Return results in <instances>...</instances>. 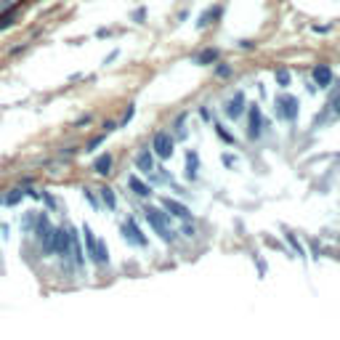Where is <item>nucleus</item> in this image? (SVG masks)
Listing matches in <instances>:
<instances>
[{
  "label": "nucleus",
  "instance_id": "nucleus-1",
  "mask_svg": "<svg viewBox=\"0 0 340 340\" xmlns=\"http://www.w3.org/2000/svg\"><path fill=\"white\" fill-rule=\"evenodd\" d=\"M40 242H43L45 255H64V258H67V250H69V234H67V228L51 226L48 231L43 234Z\"/></svg>",
  "mask_w": 340,
  "mask_h": 340
},
{
  "label": "nucleus",
  "instance_id": "nucleus-2",
  "mask_svg": "<svg viewBox=\"0 0 340 340\" xmlns=\"http://www.w3.org/2000/svg\"><path fill=\"white\" fill-rule=\"evenodd\" d=\"M146 221L152 224V228L165 242H173L175 239V231L170 228V213L160 210V207H146Z\"/></svg>",
  "mask_w": 340,
  "mask_h": 340
},
{
  "label": "nucleus",
  "instance_id": "nucleus-3",
  "mask_svg": "<svg viewBox=\"0 0 340 340\" xmlns=\"http://www.w3.org/2000/svg\"><path fill=\"white\" fill-rule=\"evenodd\" d=\"M224 14H226V3H213V5H207V8L197 16V29L215 27V24L224 19Z\"/></svg>",
  "mask_w": 340,
  "mask_h": 340
},
{
  "label": "nucleus",
  "instance_id": "nucleus-4",
  "mask_svg": "<svg viewBox=\"0 0 340 340\" xmlns=\"http://www.w3.org/2000/svg\"><path fill=\"white\" fill-rule=\"evenodd\" d=\"M298 112H300V104L295 96H279L277 99V114H279V120H284V122H295L298 120Z\"/></svg>",
  "mask_w": 340,
  "mask_h": 340
},
{
  "label": "nucleus",
  "instance_id": "nucleus-5",
  "mask_svg": "<svg viewBox=\"0 0 340 340\" xmlns=\"http://www.w3.org/2000/svg\"><path fill=\"white\" fill-rule=\"evenodd\" d=\"M269 128V120H263V114H260V107L258 104H250L247 107V139H258L260 130Z\"/></svg>",
  "mask_w": 340,
  "mask_h": 340
},
{
  "label": "nucleus",
  "instance_id": "nucleus-6",
  "mask_svg": "<svg viewBox=\"0 0 340 340\" xmlns=\"http://www.w3.org/2000/svg\"><path fill=\"white\" fill-rule=\"evenodd\" d=\"M152 149H154V154L160 157V160H170V157H173V149H175V141H173V136H170V133H165V130H160V133H154Z\"/></svg>",
  "mask_w": 340,
  "mask_h": 340
},
{
  "label": "nucleus",
  "instance_id": "nucleus-7",
  "mask_svg": "<svg viewBox=\"0 0 340 340\" xmlns=\"http://www.w3.org/2000/svg\"><path fill=\"white\" fill-rule=\"evenodd\" d=\"M311 80L316 83V88H330L335 83V75H332V67L330 64H316L311 69Z\"/></svg>",
  "mask_w": 340,
  "mask_h": 340
},
{
  "label": "nucleus",
  "instance_id": "nucleus-8",
  "mask_svg": "<svg viewBox=\"0 0 340 340\" xmlns=\"http://www.w3.org/2000/svg\"><path fill=\"white\" fill-rule=\"evenodd\" d=\"M224 114L228 120H239V117L245 114V90H237V93L231 96V101L224 107Z\"/></svg>",
  "mask_w": 340,
  "mask_h": 340
},
{
  "label": "nucleus",
  "instance_id": "nucleus-9",
  "mask_svg": "<svg viewBox=\"0 0 340 340\" xmlns=\"http://www.w3.org/2000/svg\"><path fill=\"white\" fill-rule=\"evenodd\" d=\"M122 234H125L128 242H133V245H139V247H146V237H143V231L139 228V224H136V218H128L125 224H122Z\"/></svg>",
  "mask_w": 340,
  "mask_h": 340
},
{
  "label": "nucleus",
  "instance_id": "nucleus-10",
  "mask_svg": "<svg viewBox=\"0 0 340 340\" xmlns=\"http://www.w3.org/2000/svg\"><path fill=\"white\" fill-rule=\"evenodd\" d=\"M69 234V250H67V258H75V266H83V247H80V234L77 228H67Z\"/></svg>",
  "mask_w": 340,
  "mask_h": 340
},
{
  "label": "nucleus",
  "instance_id": "nucleus-11",
  "mask_svg": "<svg viewBox=\"0 0 340 340\" xmlns=\"http://www.w3.org/2000/svg\"><path fill=\"white\" fill-rule=\"evenodd\" d=\"M160 205L165 207V210H170V215H175V218H181V221H192V210H189L186 205H181V202L162 197V199H160Z\"/></svg>",
  "mask_w": 340,
  "mask_h": 340
},
{
  "label": "nucleus",
  "instance_id": "nucleus-12",
  "mask_svg": "<svg viewBox=\"0 0 340 340\" xmlns=\"http://www.w3.org/2000/svg\"><path fill=\"white\" fill-rule=\"evenodd\" d=\"M19 14H22V3H11L8 8L0 11V29H8L11 24H16Z\"/></svg>",
  "mask_w": 340,
  "mask_h": 340
},
{
  "label": "nucleus",
  "instance_id": "nucleus-13",
  "mask_svg": "<svg viewBox=\"0 0 340 340\" xmlns=\"http://www.w3.org/2000/svg\"><path fill=\"white\" fill-rule=\"evenodd\" d=\"M215 61H221V51L218 48H202V54L194 56V64H199V67H213Z\"/></svg>",
  "mask_w": 340,
  "mask_h": 340
},
{
  "label": "nucleus",
  "instance_id": "nucleus-14",
  "mask_svg": "<svg viewBox=\"0 0 340 340\" xmlns=\"http://www.w3.org/2000/svg\"><path fill=\"white\" fill-rule=\"evenodd\" d=\"M112 154H109V152H104V154H99V157H96V160H93V173L96 175H109V173H112Z\"/></svg>",
  "mask_w": 340,
  "mask_h": 340
},
{
  "label": "nucleus",
  "instance_id": "nucleus-15",
  "mask_svg": "<svg viewBox=\"0 0 340 340\" xmlns=\"http://www.w3.org/2000/svg\"><path fill=\"white\" fill-rule=\"evenodd\" d=\"M128 186H130V192H133L136 197H141V199H149V197H152V186L143 184V181H139V175H130V178H128Z\"/></svg>",
  "mask_w": 340,
  "mask_h": 340
},
{
  "label": "nucleus",
  "instance_id": "nucleus-16",
  "mask_svg": "<svg viewBox=\"0 0 340 340\" xmlns=\"http://www.w3.org/2000/svg\"><path fill=\"white\" fill-rule=\"evenodd\" d=\"M136 168L141 170V173H152L154 170V157L149 149H139V154H136Z\"/></svg>",
  "mask_w": 340,
  "mask_h": 340
},
{
  "label": "nucleus",
  "instance_id": "nucleus-17",
  "mask_svg": "<svg viewBox=\"0 0 340 340\" xmlns=\"http://www.w3.org/2000/svg\"><path fill=\"white\" fill-rule=\"evenodd\" d=\"M197 175H199V157H197L194 149H189L186 152V178L197 181Z\"/></svg>",
  "mask_w": 340,
  "mask_h": 340
},
{
  "label": "nucleus",
  "instance_id": "nucleus-18",
  "mask_svg": "<svg viewBox=\"0 0 340 340\" xmlns=\"http://www.w3.org/2000/svg\"><path fill=\"white\" fill-rule=\"evenodd\" d=\"M88 258L93 260L96 266H107V263H109V253H107V245H104L101 239H96V247H93V253H90Z\"/></svg>",
  "mask_w": 340,
  "mask_h": 340
},
{
  "label": "nucleus",
  "instance_id": "nucleus-19",
  "mask_svg": "<svg viewBox=\"0 0 340 340\" xmlns=\"http://www.w3.org/2000/svg\"><path fill=\"white\" fill-rule=\"evenodd\" d=\"M24 199V189H11V192L0 194V205H19Z\"/></svg>",
  "mask_w": 340,
  "mask_h": 340
},
{
  "label": "nucleus",
  "instance_id": "nucleus-20",
  "mask_svg": "<svg viewBox=\"0 0 340 340\" xmlns=\"http://www.w3.org/2000/svg\"><path fill=\"white\" fill-rule=\"evenodd\" d=\"M274 77H277V85H279V88H290V83H292V72H290V69L279 67L277 72H274Z\"/></svg>",
  "mask_w": 340,
  "mask_h": 340
},
{
  "label": "nucleus",
  "instance_id": "nucleus-21",
  "mask_svg": "<svg viewBox=\"0 0 340 340\" xmlns=\"http://www.w3.org/2000/svg\"><path fill=\"white\" fill-rule=\"evenodd\" d=\"M101 192V199H104V205L109 207V210H117V197H114V192L109 186H104V189H99Z\"/></svg>",
  "mask_w": 340,
  "mask_h": 340
},
{
  "label": "nucleus",
  "instance_id": "nucleus-22",
  "mask_svg": "<svg viewBox=\"0 0 340 340\" xmlns=\"http://www.w3.org/2000/svg\"><path fill=\"white\" fill-rule=\"evenodd\" d=\"M48 218H45V215H37V224H35V228H32V234H35L37 239H43V234L48 231Z\"/></svg>",
  "mask_w": 340,
  "mask_h": 340
},
{
  "label": "nucleus",
  "instance_id": "nucleus-23",
  "mask_svg": "<svg viewBox=\"0 0 340 340\" xmlns=\"http://www.w3.org/2000/svg\"><path fill=\"white\" fill-rule=\"evenodd\" d=\"M213 128H215V136H218V139H221V141H226V143H228V146H234V143H237V141H234V136H231V133H228V130H226L224 125H221V122H215V125H213Z\"/></svg>",
  "mask_w": 340,
  "mask_h": 340
},
{
  "label": "nucleus",
  "instance_id": "nucleus-24",
  "mask_svg": "<svg viewBox=\"0 0 340 340\" xmlns=\"http://www.w3.org/2000/svg\"><path fill=\"white\" fill-rule=\"evenodd\" d=\"M83 197H85V202H88V205L93 207V210H101V199L96 197V194L90 192V189H83Z\"/></svg>",
  "mask_w": 340,
  "mask_h": 340
},
{
  "label": "nucleus",
  "instance_id": "nucleus-25",
  "mask_svg": "<svg viewBox=\"0 0 340 340\" xmlns=\"http://www.w3.org/2000/svg\"><path fill=\"white\" fill-rule=\"evenodd\" d=\"M213 67H215V77H231L234 75V69L228 67V64H224V61H215Z\"/></svg>",
  "mask_w": 340,
  "mask_h": 340
},
{
  "label": "nucleus",
  "instance_id": "nucleus-26",
  "mask_svg": "<svg viewBox=\"0 0 340 340\" xmlns=\"http://www.w3.org/2000/svg\"><path fill=\"white\" fill-rule=\"evenodd\" d=\"M130 22H133V24H143V22H146V5L130 11Z\"/></svg>",
  "mask_w": 340,
  "mask_h": 340
},
{
  "label": "nucleus",
  "instance_id": "nucleus-27",
  "mask_svg": "<svg viewBox=\"0 0 340 340\" xmlns=\"http://www.w3.org/2000/svg\"><path fill=\"white\" fill-rule=\"evenodd\" d=\"M327 107H330L332 112H338V114H340V90H338V88L332 90V99H330V104H327Z\"/></svg>",
  "mask_w": 340,
  "mask_h": 340
},
{
  "label": "nucleus",
  "instance_id": "nucleus-28",
  "mask_svg": "<svg viewBox=\"0 0 340 340\" xmlns=\"http://www.w3.org/2000/svg\"><path fill=\"white\" fill-rule=\"evenodd\" d=\"M284 237H287V242H290V245H292V250H295V255H300V258H303V247H300V242L295 239V234H290V231H287Z\"/></svg>",
  "mask_w": 340,
  "mask_h": 340
},
{
  "label": "nucleus",
  "instance_id": "nucleus-29",
  "mask_svg": "<svg viewBox=\"0 0 340 340\" xmlns=\"http://www.w3.org/2000/svg\"><path fill=\"white\" fill-rule=\"evenodd\" d=\"M35 224H37V215H35V213H27V215H24V221H22L24 231H29V228H35Z\"/></svg>",
  "mask_w": 340,
  "mask_h": 340
},
{
  "label": "nucleus",
  "instance_id": "nucleus-30",
  "mask_svg": "<svg viewBox=\"0 0 340 340\" xmlns=\"http://www.w3.org/2000/svg\"><path fill=\"white\" fill-rule=\"evenodd\" d=\"M27 48H29V43H22V45H16V48H11V56H22Z\"/></svg>",
  "mask_w": 340,
  "mask_h": 340
},
{
  "label": "nucleus",
  "instance_id": "nucleus-31",
  "mask_svg": "<svg viewBox=\"0 0 340 340\" xmlns=\"http://www.w3.org/2000/svg\"><path fill=\"white\" fill-rule=\"evenodd\" d=\"M237 48H242V51H253L255 43H253V40H237Z\"/></svg>",
  "mask_w": 340,
  "mask_h": 340
},
{
  "label": "nucleus",
  "instance_id": "nucleus-32",
  "mask_svg": "<svg viewBox=\"0 0 340 340\" xmlns=\"http://www.w3.org/2000/svg\"><path fill=\"white\" fill-rule=\"evenodd\" d=\"M133 112H136V107L130 104V107L125 109V117H122V122H120V125H128V122H130V117H133Z\"/></svg>",
  "mask_w": 340,
  "mask_h": 340
},
{
  "label": "nucleus",
  "instance_id": "nucleus-33",
  "mask_svg": "<svg viewBox=\"0 0 340 340\" xmlns=\"http://www.w3.org/2000/svg\"><path fill=\"white\" fill-rule=\"evenodd\" d=\"M330 29H332V24H313V32H319V35H324Z\"/></svg>",
  "mask_w": 340,
  "mask_h": 340
},
{
  "label": "nucleus",
  "instance_id": "nucleus-34",
  "mask_svg": "<svg viewBox=\"0 0 340 340\" xmlns=\"http://www.w3.org/2000/svg\"><path fill=\"white\" fill-rule=\"evenodd\" d=\"M199 117H202L205 122H210V109H207V107H199Z\"/></svg>",
  "mask_w": 340,
  "mask_h": 340
},
{
  "label": "nucleus",
  "instance_id": "nucleus-35",
  "mask_svg": "<svg viewBox=\"0 0 340 340\" xmlns=\"http://www.w3.org/2000/svg\"><path fill=\"white\" fill-rule=\"evenodd\" d=\"M43 199H45V205H48V207H56V199L51 197V194H45V192H43Z\"/></svg>",
  "mask_w": 340,
  "mask_h": 340
},
{
  "label": "nucleus",
  "instance_id": "nucleus-36",
  "mask_svg": "<svg viewBox=\"0 0 340 340\" xmlns=\"http://www.w3.org/2000/svg\"><path fill=\"white\" fill-rule=\"evenodd\" d=\"M221 160H224V165H228V168H231V165H234V162H237V160H234V157H231V154H224V157H221Z\"/></svg>",
  "mask_w": 340,
  "mask_h": 340
},
{
  "label": "nucleus",
  "instance_id": "nucleus-37",
  "mask_svg": "<svg viewBox=\"0 0 340 340\" xmlns=\"http://www.w3.org/2000/svg\"><path fill=\"white\" fill-rule=\"evenodd\" d=\"M181 234H184V237H194V228H192V226L186 224L184 228H181Z\"/></svg>",
  "mask_w": 340,
  "mask_h": 340
},
{
  "label": "nucleus",
  "instance_id": "nucleus-38",
  "mask_svg": "<svg viewBox=\"0 0 340 340\" xmlns=\"http://www.w3.org/2000/svg\"><path fill=\"white\" fill-rule=\"evenodd\" d=\"M109 35H112V29H107V27H104V29H99V32H96V37H109Z\"/></svg>",
  "mask_w": 340,
  "mask_h": 340
},
{
  "label": "nucleus",
  "instance_id": "nucleus-39",
  "mask_svg": "<svg viewBox=\"0 0 340 340\" xmlns=\"http://www.w3.org/2000/svg\"><path fill=\"white\" fill-rule=\"evenodd\" d=\"M101 141H104V136H99V139H93V141H90V143H88V149H96V146H99V143H101Z\"/></svg>",
  "mask_w": 340,
  "mask_h": 340
},
{
  "label": "nucleus",
  "instance_id": "nucleus-40",
  "mask_svg": "<svg viewBox=\"0 0 340 340\" xmlns=\"http://www.w3.org/2000/svg\"><path fill=\"white\" fill-rule=\"evenodd\" d=\"M117 54H120V51H112V54H109L107 58H104V64H109V61H114V58H117Z\"/></svg>",
  "mask_w": 340,
  "mask_h": 340
},
{
  "label": "nucleus",
  "instance_id": "nucleus-41",
  "mask_svg": "<svg viewBox=\"0 0 340 340\" xmlns=\"http://www.w3.org/2000/svg\"><path fill=\"white\" fill-rule=\"evenodd\" d=\"M186 19H189V11L184 8V11H181V14H178V22H186Z\"/></svg>",
  "mask_w": 340,
  "mask_h": 340
},
{
  "label": "nucleus",
  "instance_id": "nucleus-42",
  "mask_svg": "<svg viewBox=\"0 0 340 340\" xmlns=\"http://www.w3.org/2000/svg\"><path fill=\"white\" fill-rule=\"evenodd\" d=\"M8 5H11V0H0V11H3V8H8Z\"/></svg>",
  "mask_w": 340,
  "mask_h": 340
}]
</instances>
